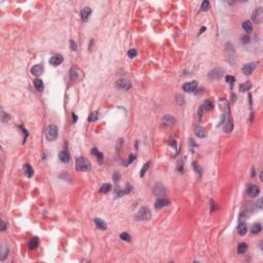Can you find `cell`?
Wrapping results in <instances>:
<instances>
[{"mask_svg": "<svg viewBox=\"0 0 263 263\" xmlns=\"http://www.w3.org/2000/svg\"><path fill=\"white\" fill-rule=\"evenodd\" d=\"M110 190H111V185L109 183L103 184L102 186H101V188H100V192H102V193H107Z\"/></svg>", "mask_w": 263, "mask_h": 263, "instance_id": "cell-30", "label": "cell"}, {"mask_svg": "<svg viewBox=\"0 0 263 263\" xmlns=\"http://www.w3.org/2000/svg\"><path fill=\"white\" fill-rule=\"evenodd\" d=\"M120 238L123 240H125V242H131V236L129 233L127 232H123L120 233Z\"/></svg>", "mask_w": 263, "mask_h": 263, "instance_id": "cell-35", "label": "cell"}, {"mask_svg": "<svg viewBox=\"0 0 263 263\" xmlns=\"http://www.w3.org/2000/svg\"><path fill=\"white\" fill-rule=\"evenodd\" d=\"M92 154H94V155L96 156V158H97L98 161H100V162H102L103 159H104V156H103V153H102V152H100V151L98 150L97 148H93Z\"/></svg>", "mask_w": 263, "mask_h": 263, "instance_id": "cell-24", "label": "cell"}, {"mask_svg": "<svg viewBox=\"0 0 263 263\" xmlns=\"http://www.w3.org/2000/svg\"><path fill=\"white\" fill-rule=\"evenodd\" d=\"M119 180H120V174L118 172H115L114 174H113V181H114V183L117 184L119 182Z\"/></svg>", "mask_w": 263, "mask_h": 263, "instance_id": "cell-37", "label": "cell"}, {"mask_svg": "<svg viewBox=\"0 0 263 263\" xmlns=\"http://www.w3.org/2000/svg\"><path fill=\"white\" fill-rule=\"evenodd\" d=\"M251 87H252V85H251L250 81L244 82L240 85V92H248L251 89Z\"/></svg>", "mask_w": 263, "mask_h": 263, "instance_id": "cell-26", "label": "cell"}, {"mask_svg": "<svg viewBox=\"0 0 263 263\" xmlns=\"http://www.w3.org/2000/svg\"><path fill=\"white\" fill-rule=\"evenodd\" d=\"M257 65H258V62H251V63H248V64L244 65L243 68H242V71H243L244 74L250 75L251 73L256 69Z\"/></svg>", "mask_w": 263, "mask_h": 263, "instance_id": "cell-7", "label": "cell"}, {"mask_svg": "<svg viewBox=\"0 0 263 263\" xmlns=\"http://www.w3.org/2000/svg\"><path fill=\"white\" fill-rule=\"evenodd\" d=\"M209 8H210V2L208 1V0H204V1H202V5H200V9H199V11H207Z\"/></svg>", "mask_w": 263, "mask_h": 263, "instance_id": "cell-32", "label": "cell"}, {"mask_svg": "<svg viewBox=\"0 0 263 263\" xmlns=\"http://www.w3.org/2000/svg\"><path fill=\"white\" fill-rule=\"evenodd\" d=\"M63 63V57L61 55H56V56H53L49 59V64L53 65V66H59Z\"/></svg>", "mask_w": 263, "mask_h": 263, "instance_id": "cell-12", "label": "cell"}, {"mask_svg": "<svg viewBox=\"0 0 263 263\" xmlns=\"http://www.w3.org/2000/svg\"><path fill=\"white\" fill-rule=\"evenodd\" d=\"M128 56H129V58H131V59L136 58V57H137V51L134 49H130V51H128Z\"/></svg>", "mask_w": 263, "mask_h": 263, "instance_id": "cell-36", "label": "cell"}, {"mask_svg": "<svg viewBox=\"0 0 263 263\" xmlns=\"http://www.w3.org/2000/svg\"><path fill=\"white\" fill-rule=\"evenodd\" d=\"M95 224H96V226H97L99 229H102V230H105L107 229V223L105 222L104 220L100 219V218H96V219L94 220Z\"/></svg>", "mask_w": 263, "mask_h": 263, "instance_id": "cell-14", "label": "cell"}, {"mask_svg": "<svg viewBox=\"0 0 263 263\" xmlns=\"http://www.w3.org/2000/svg\"><path fill=\"white\" fill-rule=\"evenodd\" d=\"M136 219L140 220V221H146V220L151 219V212L148 208L142 207L138 211L137 215H136Z\"/></svg>", "mask_w": 263, "mask_h": 263, "instance_id": "cell-2", "label": "cell"}, {"mask_svg": "<svg viewBox=\"0 0 263 263\" xmlns=\"http://www.w3.org/2000/svg\"><path fill=\"white\" fill-rule=\"evenodd\" d=\"M169 204V200L166 198V197H159L158 199H156V202H154V208L156 210H160L164 207Z\"/></svg>", "mask_w": 263, "mask_h": 263, "instance_id": "cell-10", "label": "cell"}, {"mask_svg": "<svg viewBox=\"0 0 263 263\" xmlns=\"http://www.w3.org/2000/svg\"><path fill=\"white\" fill-rule=\"evenodd\" d=\"M34 87H35V89L38 91V92H42L44 89V85H43V81L41 79H39V78H36L35 80H34Z\"/></svg>", "mask_w": 263, "mask_h": 263, "instance_id": "cell-22", "label": "cell"}, {"mask_svg": "<svg viewBox=\"0 0 263 263\" xmlns=\"http://www.w3.org/2000/svg\"><path fill=\"white\" fill-rule=\"evenodd\" d=\"M149 164H150V161H147V162H145V164H144V166L142 168V170H141V172H140V176L141 177H144L146 171H147V170H148V168H149Z\"/></svg>", "mask_w": 263, "mask_h": 263, "instance_id": "cell-34", "label": "cell"}, {"mask_svg": "<svg viewBox=\"0 0 263 263\" xmlns=\"http://www.w3.org/2000/svg\"><path fill=\"white\" fill-rule=\"evenodd\" d=\"M70 47H71V49L73 51H77V44H76V42H75V41H73V40L70 41Z\"/></svg>", "mask_w": 263, "mask_h": 263, "instance_id": "cell-39", "label": "cell"}, {"mask_svg": "<svg viewBox=\"0 0 263 263\" xmlns=\"http://www.w3.org/2000/svg\"><path fill=\"white\" fill-rule=\"evenodd\" d=\"M252 20H253L256 24L262 23V21H263V8L262 7H258L254 10L253 13H252Z\"/></svg>", "mask_w": 263, "mask_h": 263, "instance_id": "cell-5", "label": "cell"}, {"mask_svg": "<svg viewBox=\"0 0 263 263\" xmlns=\"http://www.w3.org/2000/svg\"><path fill=\"white\" fill-rule=\"evenodd\" d=\"M260 193V188L257 185H250L248 187V194L251 197H257Z\"/></svg>", "mask_w": 263, "mask_h": 263, "instance_id": "cell-11", "label": "cell"}, {"mask_svg": "<svg viewBox=\"0 0 263 263\" xmlns=\"http://www.w3.org/2000/svg\"><path fill=\"white\" fill-rule=\"evenodd\" d=\"M232 129H233L232 119H231V117H228L227 121H226V125L224 127V131L226 132V133H230V132L232 131Z\"/></svg>", "mask_w": 263, "mask_h": 263, "instance_id": "cell-25", "label": "cell"}, {"mask_svg": "<svg viewBox=\"0 0 263 263\" xmlns=\"http://www.w3.org/2000/svg\"><path fill=\"white\" fill-rule=\"evenodd\" d=\"M76 169L80 172H89L91 171L92 166L89 161L85 157H77L76 158Z\"/></svg>", "mask_w": 263, "mask_h": 263, "instance_id": "cell-1", "label": "cell"}, {"mask_svg": "<svg viewBox=\"0 0 263 263\" xmlns=\"http://www.w3.org/2000/svg\"><path fill=\"white\" fill-rule=\"evenodd\" d=\"M261 230H262V227H261V225L259 223H255L251 227V232L253 233V234H257V233L260 232Z\"/></svg>", "mask_w": 263, "mask_h": 263, "instance_id": "cell-28", "label": "cell"}, {"mask_svg": "<svg viewBox=\"0 0 263 263\" xmlns=\"http://www.w3.org/2000/svg\"><path fill=\"white\" fill-rule=\"evenodd\" d=\"M135 159H136V155H135V154H131V155L129 156V159H128V161H127V164H125V166H129V164H131L134 160H135Z\"/></svg>", "mask_w": 263, "mask_h": 263, "instance_id": "cell-38", "label": "cell"}, {"mask_svg": "<svg viewBox=\"0 0 263 263\" xmlns=\"http://www.w3.org/2000/svg\"><path fill=\"white\" fill-rule=\"evenodd\" d=\"M153 194L158 197H164L166 195V190H164V187L161 185L160 183H157L154 185L153 187Z\"/></svg>", "mask_w": 263, "mask_h": 263, "instance_id": "cell-8", "label": "cell"}, {"mask_svg": "<svg viewBox=\"0 0 263 263\" xmlns=\"http://www.w3.org/2000/svg\"><path fill=\"white\" fill-rule=\"evenodd\" d=\"M58 134H59L58 128L54 125H49V127L45 129V136H46V138L49 139V141L56 140V139L58 138Z\"/></svg>", "mask_w": 263, "mask_h": 263, "instance_id": "cell-3", "label": "cell"}, {"mask_svg": "<svg viewBox=\"0 0 263 263\" xmlns=\"http://www.w3.org/2000/svg\"><path fill=\"white\" fill-rule=\"evenodd\" d=\"M243 29L246 31V33H252V30H253V26L251 24L250 21H245L243 23Z\"/></svg>", "mask_w": 263, "mask_h": 263, "instance_id": "cell-23", "label": "cell"}, {"mask_svg": "<svg viewBox=\"0 0 263 263\" xmlns=\"http://www.w3.org/2000/svg\"><path fill=\"white\" fill-rule=\"evenodd\" d=\"M193 168H194V170H195V172H197L198 174H200V173H202V170H200V168L197 166L196 162H193Z\"/></svg>", "mask_w": 263, "mask_h": 263, "instance_id": "cell-40", "label": "cell"}, {"mask_svg": "<svg viewBox=\"0 0 263 263\" xmlns=\"http://www.w3.org/2000/svg\"><path fill=\"white\" fill-rule=\"evenodd\" d=\"M247 250H248V246H247V244H245V243L238 244V254L246 253Z\"/></svg>", "mask_w": 263, "mask_h": 263, "instance_id": "cell-29", "label": "cell"}, {"mask_svg": "<svg viewBox=\"0 0 263 263\" xmlns=\"http://www.w3.org/2000/svg\"><path fill=\"white\" fill-rule=\"evenodd\" d=\"M225 80H226V82H227L228 85H230V87L232 89L233 85H234V82H235V78H234V77L231 76V75H228V76L225 77Z\"/></svg>", "mask_w": 263, "mask_h": 263, "instance_id": "cell-33", "label": "cell"}, {"mask_svg": "<svg viewBox=\"0 0 263 263\" xmlns=\"http://www.w3.org/2000/svg\"><path fill=\"white\" fill-rule=\"evenodd\" d=\"M59 158H60V160H61L62 162L67 164V162H69V160H70V155H69V153H68L66 150L61 151V152H60V154H59Z\"/></svg>", "mask_w": 263, "mask_h": 263, "instance_id": "cell-17", "label": "cell"}, {"mask_svg": "<svg viewBox=\"0 0 263 263\" xmlns=\"http://www.w3.org/2000/svg\"><path fill=\"white\" fill-rule=\"evenodd\" d=\"M202 107H204V110H207V111H210V110H212L213 108H214V104H213V103L211 102L210 100H207V101H206V102L204 103V106H202Z\"/></svg>", "mask_w": 263, "mask_h": 263, "instance_id": "cell-31", "label": "cell"}, {"mask_svg": "<svg viewBox=\"0 0 263 263\" xmlns=\"http://www.w3.org/2000/svg\"><path fill=\"white\" fill-rule=\"evenodd\" d=\"M261 202H262V199L260 198L258 200V208H259V209H261V208H262V206H261Z\"/></svg>", "mask_w": 263, "mask_h": 263, "instance_id": "cell-46", "label": "cell"}, {"mask_svg": "<svg viewBox=\"0 0 263 263\" xmlns=\"http://www.w3.org/2000/svg\"><path fill=\"white\" fill-rule=\"evenodd\" d=\"M195 135L200 139L206 138V137H207V132H206V130H204V128H202V127H199L198 125V127L195 128Z\"/></svg>", "mask_w": 263, "mask_h": 263, "instance_id": "cell-19", "label": "cell"}, {"mask_svg": "<svg viewBox=\"0 0 263 263\" xmlns=\"http://www.w3.org/2000/svg\"><path fill=\"white\" fill-rule=\"evenodd\" d=\"M242 40H243L244 43H248L249 41H250V37H249V36H247V34H246L245 36H243V37H242Z\"/></svg>", "mask_w": 263, "mask_h": 263, "instance_id": "cell-42", "label": "cell"}, {"mask_svg": "<svg viewBox=\"0 0 263 263\" xmlns=\"http://www.w3.org/2000/svg\"><path fill=\"white\" fill-rule=\"evenodd\" d=\"M38 246H39V240H38V238H36V236L31 238L30 242L28 243V247L30 250H35Z\"/></svg>", "mask_w": 263, "mask_h": 263, "instance_id": "cell-18", "label": "cell"}, {"mask_svg": "<svg viewBox=\"0 0 263 263\" xmlns=\"http://www.w3.org/2000/svg\"><path fill=\"white\" fill-rule=\"evenodd\" d=\"M24 174H25L26 176L28 177V178H31V177H33L34 171H33V169L31 168L30 164H26L25 166H24Z\"/></svg>", "mask_w": 263, "mask_h": 263, "instance_id": "cell-21", "label": "cell"}, {"mask_svg": "<svg viewBox=\"0 0 263 263\" xmlns=\"http://www.w3.org/2000/svg\"><path fill=\"white\" fill-rule=\"evenodd\" d=\"M0 224H1V230H5V229H6V227H5V224H4V221H1V222H0Z\"/></svg>", "mask_w": 263, "mask_h": 263, "instance_id": "cell-44", "label": "cell"}, {"mask_svg": "<svg viewBox=\"0 0 263 263\" xmlns=\"http://www.w3.org/2000/svg\"><path fill=\"white\" fill-rule=\"evenodd\" d=\"M223 73H224V70L222 68L216 67V68H214V69H212L209 72V77L212 78V79H220L223 76Z\"/></svg>", "mask_w": 263, "mask_h": 263, "instance_id": "cell-6", "label": "cell"}, {"mask_svg": "<svg viewBox=\"0 0 263 263\" xmlns=\"http://www.w3.org/2000/svg\"><path fill=\"white\" fill-rule=\"evenodd\" d=\"M206 30H207V28H206V27H202V28L200 29V30H199V32H198V34H197V36H199L200 34L202 33V32H204V31H206Z\"/></svg>", "mask_w": 263, "mask_h": 263, "instance_id": "cell-45", "label": "cell"}, {"mask_svg": "<svg viewBox=\"0 0 263 263\" xmlns=\"http://www.w3.org/2000/svg\"><path fill=\"white\" fill-rule=\"evenodd\" d=\"M115 85H116L117 89H121V91H129V89H132V83L127 78H120V79H118L116 81V83H115Z\"/></svg>", "mask_w": 263, "mask_h": 263, "instance_id": "cell-4", "label": "cell"}, {"mask_svg": "<svg viewBox=\"0 0 263 263\" xmlns=\"http://www.w3.org/2000/svg\"><path fill=\"white\" fill-rule=\"evenodd\" d=\"M44 72V68L42 65H35L31 68V73L35 76H40L42 75V73Z\"/></svg>", "mask_w": 263, "mask_h": 263, "instance_id": "cell-13", "label": "cell"}, {"mask_svg": "<svg viewBox=\"0 0 263 263\" xmlns=\"http://www.w3.org/2000/svg\"><path fill=\"white\" fill-rule=\"evenodd\" d=\"M162 120H164V123H166V125H169V127H172V125H174L175 123H176V119H175V118L170 114L164 115V118H162Z\"/></svg>", "mask_w": 263, "mask_h": 263, "instance_id": "cell-16", "label": "cell"}, {"mask_svg": "<svg viewBox=\"0 0 263 263\" xmlns=\"http://www.w3.org/2000/svg\"><path fill=\"white\" fill-rule=\"evenodd\" d=\"M196 87H197V81L193 80V81L184 83L182 89H183L184 92H186V93H193L194 91L196 89Z\"/></svg>", "mask_w": 263, "mask_h": 263, "instance_id": "cell-9", "label": "cell"}, {"mask_svg": "<svg viewBox=\"0 0 263 263\" xmlns=\"http://www.w3.org/2000/svg\"><path fill=\"white\" fill-rule=\"evenodd\" d=\"M98 118H99V112H98V111H93V112L89 115L87 120H89V123H95V121H97L98 120Z\"/></svg>", "mask_w": 263, "mask_h": 263, "instance_id": "cell-27", "label": "cell"}, {"mask_svg": "<svg viewBox=\"0 0 263 263\" xmlns=\"http://www.w3.org/2000/svg\"><path fill=\"white\" fill-rule=\"evenodd\" d=\"M72 117H73V123H76L77 121V115L75 113H72Z\"/></svg>", "mask_w": 263, "mask_h": 263, "instance_id": "cell-43", "label": "cell"}, {"mask_svg": "<svg viewBox=\"0 0 263 263\" xmlns=\"http://www.w3.org/2000/svg\"><path fill=\"white\" fill-rule=\"evenodd\" d=\"M260 181H263V177H262V172L260 173Z\"/></svg>", "mask_w": 263, "mask_h": 263, "instance_id": "cell-47", "label": "cell"}, {"mask_svg": "<svg viewBox=\"0 0 263 263\" xmlns=\"http://www.w3.org/2000/svg\"><path fill=\"white\" fill-rule=\"evenodd\" d=\"M238 231L240 235H245L248 232V226L245 222H240L238 226Z\"/></svg>", "mask_w": 263, "mask_h": 263, "instance_id": "cell-20", "label": "cell"}, {"mask_svg": "<svg viewBox=\"0 0 263 263\" xmlns=\"http://www.w3.org/2000/svg\"><path fill=\"white\" fill-rule=\"evenodd\" d=\"M216 209H217V207H216V202H215L214 200H211V212L213 213Z\"/></svg>", "mask_w": 263, "mask_h": 263, "instance_id": "cell-41", "label": "cell"}, {"mask_svg": "<svg viewBox=\"0 0 263 263\" xmlns=\"http://www.w3.org/2000/svg\"><path fill=\"white\" fill-rule=\"evenodd\" d=\"M91 15H92V9H91V8H89V7L82 8V10H81V19H82V21L87 22V21L89 20V17H91Z\"/></svg>", "mask_w": 263, "mask_h": 263, "instance_id": "cell-15", "label": "cell"}]
</instances>
